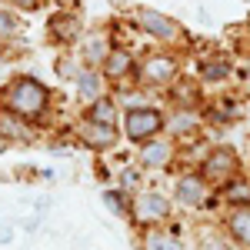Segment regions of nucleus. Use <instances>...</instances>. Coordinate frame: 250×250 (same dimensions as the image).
<instances>
[{"label": "nucleus", "mask_w": 250, "mask_h": 250, "mask_svg": "<svg viewBox=\"0 0 250 250\" xmlns=\"http://www.w3.org/2000/svg\"><path fill=\"white\" fill-rule=\"evenodd\" d=\"M3 110L20 120H43L50 114V90L37 77H14L3 90Z\"/></svg>", "instance_id": "obj_1"}, {"label": "nucleus", "mask_w": 250, "mask_h": 250, "mask_svg": "<svg viewBox=\"0 0 250 250\" xmlns=\"http://www.w3.org/2000/svg\"><path fill=\"white\" fill-rule=\"evenodd\" d=\"M164 114L150 107V104H144V107H127V114H124V134L130 144H147V140H154L160 130H164Z\"/></svg>", "instance_id": "obj_2"}, {"label": "nucleus", "mask_w": 250, "mask_h": 250, "mask_svg": "<svg viewBox=\"0 0 250 250\" xmlns=\"http://www.w3.org/2000/svg\"><path fill=\"white\" fill-rule=\"evenodd\" d=\"M177 60L170 57V54H147V57L137 63L134 77H137V87L140 90H150V87H167V83H173V77H177Z\"/></svg>", "instance_id": "obj_3"}, {"label": "nucleus", "mask_w": 250, "mask_h": 250, "mask_svg": "<svg viewBox=\"0 0 250 250\" xmlns=\"http://www.w3.org/2000/svg\"><path fill=\"white\" fill-rule=\"evenodd\" d=\"M130 213H134L137 224L150 227V224H160L170 217V200L160 190H137L134 200H130Z\"/></svg>", "instance_id": "obj_4"}, {"label": "nucleus", "mask_w": 250, "mask_h": 250, "mask_svg": "<svg viewBox=\"0 0 250 250\" xmlns=\"http://www.w3.org/2000/svg\"><path fill=\"white\" fill-rule=\"evenodd\" d=\"M237 167H240V160L230 147H213L204 157V170L200 173H204V180H230L237 173Z\"/></svg>", "instance_id": "obj_5"}, {"label": "nucleus", "mask_w": 250, "mask_h": 250, "mask_svg": "<svg viewBox=\"0 0 250 250\" xmlns=\"http://www.w3.org/2000/svg\"><path fill=\"white\" fill-rule=\"evenodd\" d=\"M137 27L147 34V37L154 40H177L180 37V23L170 17H164V14H157V10H137Z\"/></svg>", "instance_id": "obj_6"}, {"label": "nucleus", "mask_w": 250, "mask_h": 250, "mask_svg": "<svg viewBox=\"0 0 250 250\" xmlns=\"http://www.w3.org/2000/svg\"><path fill=\"white\" fill-rule=\"evenodd\" d=\"M173 197L184 207H200L207 200V180H204V173H180L177 184H173Z\"/></svg>", "instance_id": "obj_7"}, {"label": "nucleus", "mask_w": 250, "mask_h": 250, "mask_svg": "<svg viewBox=\"0 0 250 250\" xmlns=\"http://www.w3.org/2000/svg\"><path fill=\"white\" fill-rule=\"evenodd\" d=\"M110 37L107 34H100V30H90L87 37H83V47H80V60H83V67H104V60L110 57Z\"/></svg>", "instance_id": "obj_8"}, {"label": "nucleus", "mask_w": 250, "mask_h": 250, "mask_svg": "<svg viewBox=\"0 0 250 250\" xmlns=\"http://www.w3.org/2000/svg\"><path fill=\"white\" fill-rule=\"evenodd\" d=\"M47 30H50V40L54 43H74L80 37V17L74 10H60L47 20Z\"/></svg>", "instance_id": "obj_9"}, {"label": "nucleus", "mask_w": 250, "mask_h": 250, "mask_svg": "<svg viewBox=\"0 0 250 250\" xmlns=\"http://www.w3.org/2000/svg\"><path fill=\"white\" fill-rule=\"evenodd\" d=\"M80 144L83 147H90V150H110L117 144V127H104V124H90V120H83L80 124Z\"/></svg>", "instance_id": "obj_10"}, {"label": "nucleus", "mask_w": 250, "mask_h": 250, "mask_svg": "<svg viewBox=\"0 0 250 250\" xmlns=\"http://www.w3.org/2000/svg\"><path fill=\"white\" fill-rule=\"evenodd\" d=\"M74 83H77V97L87 104V107L107 94V77H104L97 67H83V74H80Z\"/></svg>", "instance_id": "obj_11"}, {"label": "nucleus", "mask_w": 250, "mask_h": 250, "mask_svg": "<svg viewBox=\"0 0 250 250\" xmlns=\"http://www.w3.org/2000/svg\"><path fill=\"white\" fill-rule=\"evenodd\" d=\"M137 63H134V54L130 50H124V47H114L110 50V57L104 60V67H100V74L107 80H124L127 74H134Z\"/></svg>", "instance_id": "obj_12"}, {"label": "nucleus", "mask_w": 250, "mask_h": 250, "mask_svg": "<svg viewBox=\"0 0 250 250\" xmlns=\"http://www.w3.org/2000/svg\"><path fill=\"white\" fill-rule=\"evenodd\" d=\"M170 157H173V144L160 140V137L140 144V164H144V167H167Z\"/></svg>", "instance_id": "obj_13"}, {"label": "nucleus", "mask_w": 250, "mask_h": 250, "mask_svg": "<svg viewBox=\"0 0 250 250\" xmlns=\"http://www.w3.org/2000/svg\"><path fill=\"white\" fill-rule=\"evenodd\" d=\"M83 120H90V124H104V127H117V104L104 94L100 100H94V104L87 107Z\"/></svg>", "instance_id": "obj_14"}, {"label": "nucleus", "mask_w": 250, "mask_h": 250, "mask_svg": "<svg viewBox=\"0 0 250 250\" xmlns=\"http://www.w3.org/2000/svg\"><path fill=\"white\" fill-rule=\"evenodd\" d=\"M227 230L237 244L250 247V204L247 207H233V213L227 217Z\"/></svg>", "instance_id": "obj_15"}, {"label": "nucleus", "mask_w": 250, "mask_h": 250, "mask_svg": "<svg viewBox=\"0 0 250 250\" xmlns=\"http://www.w3.org/2000/svg\"><path fill=\"white\" fill-rule=\"evenodd\" d=\"M164 127H167L173 137H190L193 130H197V117L190 114V107H180V110H177Z\"/></svg>", "instance_id": "obj_16"}, {"label": "nucleus", "mask_w": 250, "mask_h": 250, "mask_svg": "<svg viewBox=\"0 0 250 250\" xmlns=\"http://www.w3.org/2000/svg\"><path fill=\"white\" fill-rule=\"evenodd\" d=\"M0 137H3V140L27 137V127H23V120H20V117H14L10 110H0Z\"/></svg>", "instance_id": "obj_17"}, {"label": "nucleus", "mask_w": 250, "mask_h": 250, "mask_svg": "<svg viewBox=\"0 0 250 250\" xmlns=\"http://www.w3.org/2000/svg\"><path fill=\"white\" fill-rule=\"evenodd\" d=\"M144 244H147V250H184V244L177 237H170V233H164V230H150Z\"/></svg>", "instance_id": "obj_18"}, {"label": "nucleus", "mask_w": 250, "mask_h": 250, "mask_svg": "<svg viewBox=\"0 0 250 250\" xmlns=\"http://www.w3.org/2000/svg\"><path fill=\"white\" fill-rule=\"evenodd\" d=\"M200 77H204V83H224V80L230 77V63H227V60L204 63V67H200Z\"/></svg>", "instance_id": "obj_19"}, {"label": "nucleus", "mask_w": 250, "mask_h": 250, "mask_svg": "<svg viewBox=\"0 0 250 250\" xmlns=\"http://www.w3.org/2000/svg\"><path fill=\"white\" fill-rule=\"evenodd\" d=\"M17 34H23L20 17L14 10H0V40H10V37H17Z\"/></svg>", "instance_id": "obj_20"}, {"label": "nucleus", "mask_w": 250, "mask_h": 250, "mask_svg": "<svg viewBox=\"0 0 250 250\" xmlns=\"http://www.w3.org/2000/svg\"><path fill=\"white\" fill-rule=\"evenodd\" d=\"M57 74L63 80H77L80 74H83V63H80L77 57H70V54H63V57L57 60Z\"/></svg>", "instance_id": "obj_21"}, {"label": "nucleus", "mask_w": 250, "mask_h": 250, "mask_svg": "<svg viewBox=\"0 0 250 250\" xmlns=\"http://www.w3.org/2000/svg\"><path fill=\"white\" fill-rule=\"evenodd\" d=\"M227 200H233L237 207H247L250 204V184H244V180L227 184Z\"/></svg>", "instance_id": "obj_22"}, {"label": "nucleus", "mask_w": 250, "mask_h": 250, "mask_svg": "<svg viewBox=\"0 0 250 250\" xmlns=\"http://www.w3.org/2000/svg\"><path fill=\"white\" fill-rule=\"evenodd\" d=\"M120 193H124V190H120ZM120 193H117V190H104V200H107V207H110L117 217H124V213H127V204H124V197H120Z\"/></svg>", "instance_id": "obj_23"}, {"label": "nucleus", "mask_w": 250, "mask_h": 250, "mask_svg": "<svg viewBox=\"0 0 250 250\" xmlns=\"http://www.w3.org/2000/svg\"><path fill=\"white\" fill-rule=\"evenodd\" d=\"M200 250H233L224 237H217V233H204L200 237Z\"/></svg>", "instance_id": "obj_24"}, {"label": "nucleus", "mask_w": 250, "mask_h": 250, "mask_svg": "<svg viewBox=\"0 0 250 250\" xmlns=\"http://www.w3.org/2000/svg\"><path fill=\"white\" fill-rule=\"evenodd\" d=\"M137 184H140V170H134V167H130V170H124L120 173V187H124V193L127 190H140V187H137Z\"/></svg>", "instance_id": "obj_25"}, {"label": "nucleus", "mask_w": 250, "mask_h": 250, "mask_svg": "<svg viewBox=\"0 0 250 250\" xmlns=\"http://www.w3.org/2000/svg\"><path fill=\"white\" fill-rule=\"evenodd\" d=\"M3 3H10V7H17V10H37L40 0H3Z\"/></svg>", "instance_id": "obj_26"}, {"label": "nucleus", "mask_w": 250, "mask_h": 250, "mask_svg": "<svg viewBox=\"0 0 250 250\" xmlns=\"http://www.w3.org/2000/svg\"><path fill=\"white\" fill-rule=\"evenodd\" d=\"M14 240V224H0V244H10Z\"/></svg>", "instance_id": "obj_27"}, {"label": "nucleus", "mask_w": 250, "mask_h": 250, "mask_svg": "<svg viewBox=\"0 0 250 250\" xmlns=\"http://www.w3.org/2000/svg\"><path fill=\"white\" fill-rule=\"evenodd\" d=\"M54 3H77V0H54Z\"/></svg>", "instance_id": "obj_28"}, {"label": "nucleus", "mask_w": 250, "mask_h": 250, "mask_svg": "<svg viewBox=\"0 0 250 250\" xmlns=\"http://www.w3.org/2000/svg\"><path fill=\"white\" fill-rule=\"evenodd\" d=\"M0 150H3V137H0Z\"/></svg>", "instance_id": "obj_29"}]
</instances>
